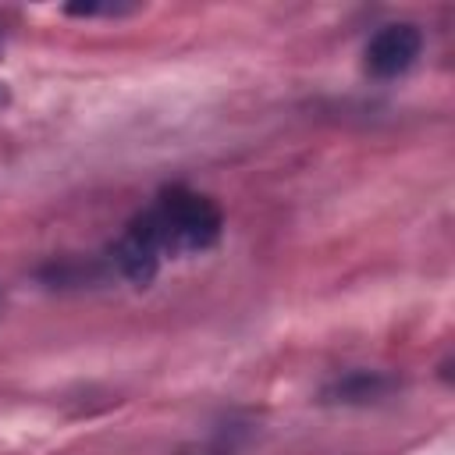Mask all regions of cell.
<instances>
[{
  "label": "cell",
  "instance_id": "5",
  "mask_svg": "<svg viewBox=\"0 0 455 455\" xmlns=\"http://www.w3.org/2000/svg\"><path fill=\"white\" fill-rule=\"evenodd\" d=\"M7 100H11V92H7V85H4V82H0V110H4V107H7Z\"/></svg>",
  "mask_w": 455,
  "mask_h": 455
},
{
  "label": "cell",
  "instance_id": "1",
  "mask_svg": "<svg viewBox=\"0 0 455 455\" xmlns=\"http://www.w3.org/2000/svg\"><path fill=\"white\" fill-rule=\"evenodd\" d=\"M128 228L160 259L164 256H192V252L210 249L220 238V210L210 196L192 192L185 185H171Z\"/></svg>",
  "mask_w": 455,
  "mask_h": 455
},
{
  "label": "cell",
  "instance_id": "3",
  "mask_svg": "<svg viewBox=\"0 0 455 455\" xmlns=\"http://www.w3.org/2000/svg\"><path fill=\"white\" fill-rule=\"evenodd\" d=\"M380 387H384V380H380V377L355 373V377H348L345 384H338V395H341L345 402H355V398H370V395H377Z\"/></svg>",
  "mask_w": 455,
  "mask_h": 455
},
{
  "label": "cell",
  "instance_id": "4",
  "mask_svg": "<svg viewBox=\"0 0 455 455\" xmlns=\"http://www.w3.org/2000/svg\"><path fill=\"white\" fill-rule=\"evenodd\" d=\"M71 14H128L132 7H117V4H75V7H68Z\"/></svg>",
  "mask_w": 455,
  "mask_h": 455
},
{
  "label": "cell",
  "instance_id": "2",
  "mask_svg": "<svg viewBox=\"0 0 455 455\" xmlns=\"http://www.w3.org/2000/svg\"><path fill=\"white\" fill-rule=\"evenodd\" d=\"M423 50V32L412 21H391L377 28L366 43V71L373 78H398L405 75Z\"/></svg>",
  "mask_w": 455,
  "mask_h": 455
}]
</instances>
